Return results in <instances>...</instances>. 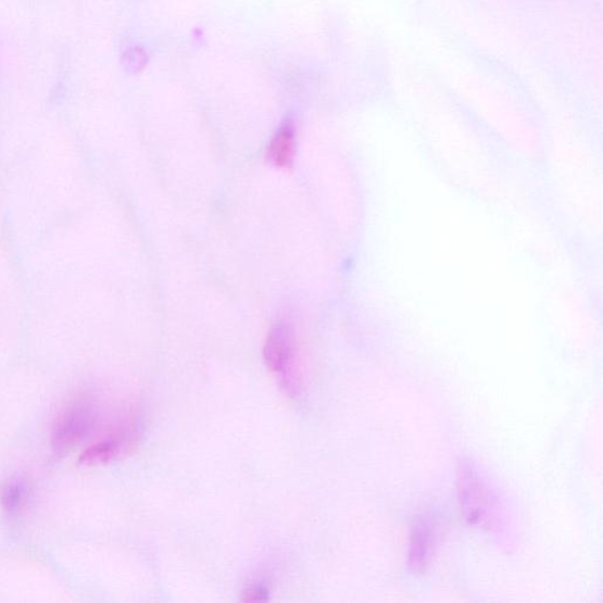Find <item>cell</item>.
Here are the masks:
<instances>
[{"label":"cell","mask_w":603,"mask_h":603,"mask_svg":"<svg viewBox=\"0 0 603 603\" xmlns=\"http://www.w3.org/2000/svg\"><path fill=\"white\" fill-rule=\"evenodd\" d=\"M457 495L466 520L489 531L502 528L503 510L495 490L469 460H461L457 469Z\"/></svg>","instance_id":"6da1fadb"},{"label":"cell","mask_w":603,"mask_h":603,"mask_svg":"<svg viewBox=\"0 0 603 603\" xmlns=\"http://www.w3.org/2000/svg\"><path fill=\"white\" fill-rule=\"evenodd\" d=\"M264 360L280 388L290 398H297L300 389L297 336L288 322L278 321L272 327L264 344Z\"/></svg>","instance_id":"7a4b0ae2"},{"label":"cell","mask_w":603,"mask_h":603,"mask_svg":"<svg viewBox=\"0 0 603 603\" xmlns=\"http://www.w3.org/2000/svg\"><path fill=\"white\" fill-rule=\"evenodd\" d=\"M97 413L93 404L86 399H78L55 419L52 431V445L55 453L65 454L86 441L93 431Z\"/></svg>","instance_id":"3957f363"},{"label":"cell","mask_w":603,"mask_h":603,"mask_svg":"<svg viewBox=\"0 0 603 603\" xmlns=\"http://www.w3.org/2000/svg\"><path fill=\"white\" fill-rule=\"evenodd\" d=\"M135 440L133 428L122 430L86 449L79 457V464L88 467L108 464L128 451Z\"/></svg>","instance_id":"277c9868"},{"label":"cell","mask_w":603,"mask_h":603,"mask_svg":"<svg viewBox=\"0 0 603 603\" xmlns=\"http://www.w3.org/2000/svg\"><path fill=\"white\" fill-rule=\"evenodd\" d=\"M435 529L428 522H419L413 528L410 544L409 565L413 571L423 570L429 563L434 543Z\"/></svg>","instance_id":"5b68a950"},{"label":"cell","mask_w":603,"mask_h":603,"mask_svg":"<svg viewBox=\"0 0 603 603\" xmlns=\"http://www.w3.org/2000/svg\"><path fill=\"white\" fill-rule=\"evenodd\" d=\"M294 158V130L291 123L280 126L266 151V159L279 169L292 164Z\"/></svg>","instance_id":"8992f818"},{"label":"cell","mask_w":603,"mask_h":603,"mask_svg":"<svg viewBox=\"0 0 603 603\" xmlns=\"http://www.w3.org/2000/svg\"><path fill=\"white\" fill-rule=\"evenodd\" d=\"M25 488L18 483H11L3 488L2 500L3 507L9 512H17L22 508L26 498Z\"/></svg>","instance_id":"52a82bcc"},{"label":"cell","mask_w":603,"mask_h":603,"mask_svg":"<svg viewBox=\"0 0 603 603\" xmlns=\"http://www.w3.org/2000/svg\"><path fill=\"white\" fill-rule=\"evenodd\" d=\"M243 602H264L269 600V591L262 585L248 586L242 592Z\"/></svg>","instance_id":"ba28073f"}]
</instances>
